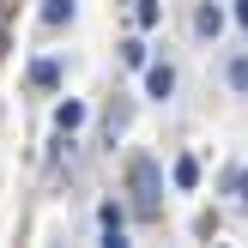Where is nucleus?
<instances>
[{"label": "nucleus", "instance_id": "obj_1", "mask_svg": "<svg viewBox=\"0 0 248 248\" xmlns=\"http://www.w3.org/2000/svg\"><path fill=\"white\" fill-rule=\"evenodd\" d=\"M127 188H133V212H140V218H157V194H164V170H157L152 157H133V170H127Z\"/></svg>", "mask_w": 248, "mask_h": 248}, {"label": "nucleus", "instance_id": "obj_2", "mask_svg": "<svg viewBox=\"0 0 248 248\" xmlns=\"http://www.w3.org/2000/svg\"><path fill=\"white\" fill-rule=\"evenodd\" d=\"M145 91L170 97V91H176V67H170V61H164V67H145Z\"/></svg>", "mask_w": 248, "mask_h": 248}, {"label": "nucleus", "instance_id": "obj_3", "mask_svg": "<svg viewBox=\"0 0 248 248\" xmlns=\"http://www.w3.org/2000/svg\"><path fill=\"white\" fill-rule=\"evenodd\" d=\"M194 31H200V36H218V31H224V12H218V6H200V12H194Z\"/></svg>", "mask_w": 248, "mask_h": 248}, {"label": "nucleus", "instance_id": "obj_4", "mask_svg": "<svg viewBox=\"0 0 248 248\" xmlns=\"http://www.w3.org/2000/svg\"><path fill=\"white\" fill-rule=\"evenodd\" d=\"M73 0H43V24H73Z\"/></svg>", "mask_w": 248, "mask_h": 248}, {"label": "nucleus", "instance_id": "obj_5", "mask_svg": "<svg viewBox=\"0 0 248 248\" xmlns=\"http://www.w3.org/2000/svg\"><path fill=\"white\" fill-rule=\"evenodd\" d=\"M31 85H43V91H55V85H61V67H55V61H36V67H31Z\"/></svg>", "mask_w": 248, "mask_h": 248}, {"label": "nucleus", "instance_id": "obj_6", "mask_svg": "<svg viewBox=\"0 0 248 248\" xmlns=\"http://www.w3.org/2000/svg\"><path fill=\"white\" fill-rule=\"evenodd\" d=\"M170 176H176V188H194V182H200V164H194V157H176Z\"/></svg>", "mask_w": 248, "mask_h": 248}, {"label": "nucleus", "instance_id": "obj_7", "mask_svg": "<svg viewBox=\"0 0 248 248\" xmlns=\"http://www.w3.org/2000/svg\"><path fill=\"white\" fill-rule=\"evenodd\" d=\"M79 121H85V109H79V103H61V109H55V127H61V133H73Z\"/></svg>", "mask_w": 248, "mask_h": 248}, {"label": "nucleus", "instance_id": "obj_8", "mask_svg": "<svg viewBox=\"0 0 248 248\" xmlns=\"http://www.w3.org/2000/svg\"><path fill=\"white\" fill-rule=\"evenodd\" d=\"M97 224H103L109 242H121V206H103V212H97Z\"/></svg>", "mask_w": 248, "mask_h": 248}, {"label": "nucleus", "instance_id": "obj_9", "mask_svg": "<svg viewBox=\"0 0 248 248\" xmlns=\"http://www.w3.org/2000/svg\"><path fill=\"white\" fill-rule=\"evenodd\" d=\"M133 18H140V24H157V18H164V6H157V0H140V6H133Z\"/></svg>", "mask_w": 248, "mask_h": 248}, {"label": "nucleus", "instance_id": "obj_10", "mask_svg": "<svg viewBox=\"0 0 248 248\" xmlns=\"http://www.w3.org/2000/svg\"><path fill=\"white\" fill-rule=\"evenodd\" d=\"M230 85H236V91H248V55L230 61Z\"/></svg>", "mask_w": 248, "mask_h": 248}, {"label": "nucleus", "instance_id": "obj_11", "mask_svg": "<svg viewBox=\"0 0 248 248\" xmlns=\"http://www.w3.org/2000/svg\"><path fill=\"white\" fill-rule=\"evenodd\" d=\"M121 61L127 67H145V43H121Z\"/></svg>", "mask_w": 248, "mask_h": 248}, {"label": "nucleus", "instance_id": "obj_12", "mask_svg": "<svg viewBox=\"0 0 248 248\" xmlns=\"http://www.w3.org/2000/svg\"><path fill=\"white\" fill-rule=\"evenodd\" d=\"M230 194H236V200L248 206V170H236V176H230Z\"/></svg>", "mask_w": 248, "mask_h": 248}, {"label": "nucleus", "instance_id": "obj_13", "mask_svg": "<svg viewBox=\"0 0 248 248\" xmlns=\"http://www.w3.org/2000/svg\"><path fill=\"white\" fill-rule=\"evenodd\" d=\"M236 24H242V31H248V0H236Z\"/></svg>", "mask_w": 248, "mask_h": 248}]
</instances>
